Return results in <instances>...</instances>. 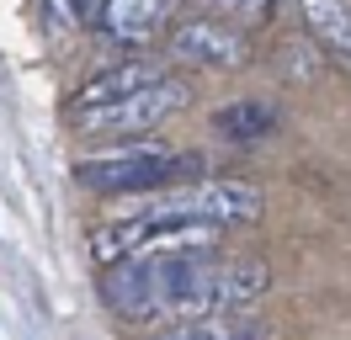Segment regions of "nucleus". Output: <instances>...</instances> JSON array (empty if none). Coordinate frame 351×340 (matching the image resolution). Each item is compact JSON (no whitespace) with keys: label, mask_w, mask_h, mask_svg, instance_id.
I'll use <instances>...</instances> for the list:
<instances>
[{"label":"nucleus","mask_w":351,"mask_h":340,"mask_svg":"<svg viewBox=\"0 0 351 340\" xmlns=\"http://www.w3.org/2000/svg\"><path fill=\"white\" fill-rule=\"evenodd\" d=\"M171 53L181 64H208V69H240L250 59V38L229 21H181L171 32Z\"/></svg>","instance_id":"5"},{"label":"nucleus","mask_w":351,"mask_h":340,"mask_svg":"<svg viewBox=\"0 0 351 340\" xmlns=\"http://www.w3.org/2000/svg\"><path fill=\"white\" fill-rule=\"evenodd\" d=\"M271 287V271L256 255L219 250H165L133 255L101 271V298L112 314L133 324H181L208 314H250V303Z\"/></svg>","instance_id":"1"},{"label":"nucleus","mask_w":351,"mask_h":340,"mask_svg":"<svg viewBox=\"0 0 351 340\" xmlns=\"http://www.w3.org/2000/svg\"><path fill=\"white\" fill-rule=\"evenodd\" d=\"M219 11H271L277 0H213Z\"/></svg>","instance_id":"11"},{"label":"nucleus","mask_w":351,"mask_h":340,"mask_svg":"<svg viewBox=\"0 0 351 340\" xmlns=\"http://www.w3.org/2000/svg\"><path fill=\"white\" fill-rule=\"evenodd\" d=\"M192 106V85L160 59H123L96 69L69 101V123L90 138H138Z\"/></svg>","instance_id":"3"},{"label":"nucleus","mask_w":351,"mask_h":340,"mask_svg":"<svg viewBox=\"0 0 351 340\" xmlns=\"http://www.w3.org/2000/svg\"><path fill=\"white\" fill-rule=\"evenodd\" d=\"M261 212V191L250 181H186L138 197L112 223L90 229V255L101 266L165 250H213L223 229H240Z\"/></svg>","instance_id":"2"},{"label":"nucleus","mask_w":351,"mask_h":340,"mask_svg":"<svg viewBox=\"0 0 351 340\" xmlns=\"http://www.w3.org/2000/svg\"><path fill=\"white\" fill-rule=\"evenodd\" d=\"M197 160L192 154H176V149H112V154H90L75 160V181L86 191H107V197H133V191H165Z\"/></svg>","instance_id":"4"},{"label":"nucleus","mask_w":351,"mask_h":340,"mask_svg":"<svg viewBox=\"0 0 351 340\" xmlns=\"http://www.w3.org/2000/svg\"><path fill=\"white\" fill-rule=\"evenodd\" d=\"M266 324L250 314H208V319H181V324H165L154 330L149 340H261Z\"/></svg>","instance_id":"8"},{"label":"nucleus","mask_w":351,"mask_h":340,"mask_svg":"<svg viewBox=\"0 0 351 340\" xmlns=\"http://www.w3.org/2000/svg\"><path fill=\"white\" fill-rule=\"evenodd\" d=\"M298 11H304V27L314 32V42L351 80V5L346 0H298Z\"/></svg>","instance_id":"7"},{"label":"nucleus","mask_w":351,"mask_h":340,"mask_svg":"<svg viewBox=\"0 0 351 340\" xmlns=\"http://www.w3.org/2000/svg\"><path fill=\"white\" fill-rule=\"evenodd\" d=\"M176 0H101V16L96 27L107 32L117 48H138V42H149L165 21H171Z\"/></svg>","instance_id":"6"},{"label":"nucleus","mask_w":351,"mask_h":340,"mask_svg":"<svg viewBox=\"0 0 351 340\" xmlns=\"http://www.w3.org/2000/svg\"><path fill=\"white\" fill-rule=\"evenodd\" d=\"M69 16L80 21V27H96V16H101V0H69Z\"/></svg>","instance_id":"10"},{"label":"nucleus","mask_w":351,"mask_h":340,"mask_svg":"<svg viewBox=\"0 0 351 340\" xmlns=\"http://www.w3.org/2000/svg\"><path fill=\"white\" fill-rule=\"evenodd\" d=\"M277 127V112L266 101H240L229 106V112H219V133L223 138H234V144H250V138H266Z\"/></svg>","instance_id":"9"}]
</instances>
